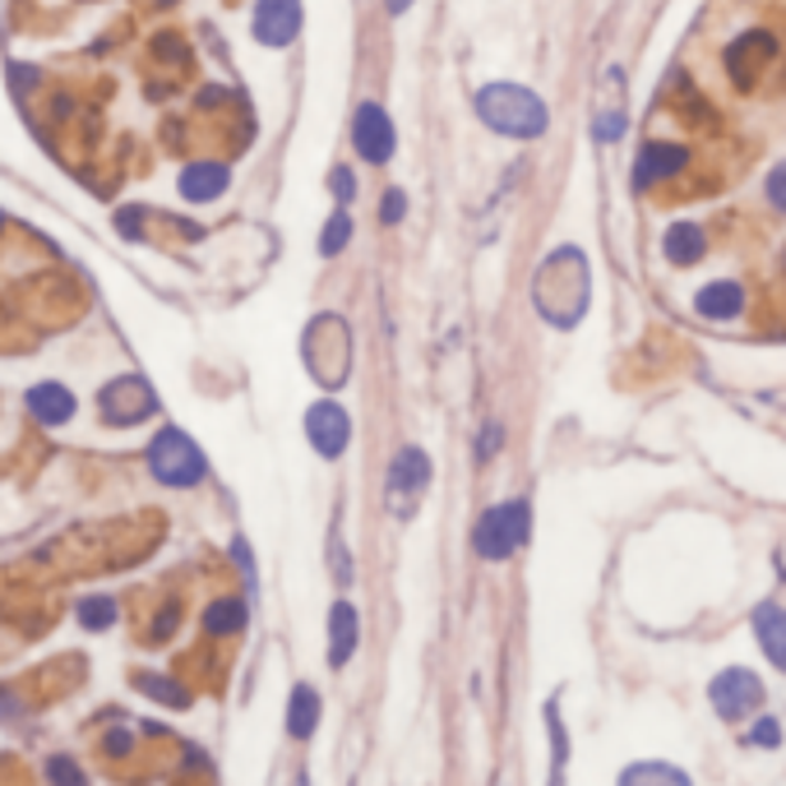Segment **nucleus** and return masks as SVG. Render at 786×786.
Wrapping results in <instances>:
<instances>
[{
	"mask_svg": "<svg viewBox=\"0 0 786 786\" xmlns=\"http://www.w3.org/2000/svg\"><path fill=\"white\" fill-rule=\"evenodd\" d=\"M477 116L505 139H537L546 135V102L523 84H486L477 93Z\"/></svg>",
	"mask_w": 786,
	"mask_h": 786,
	"instance_id": "obj_1",
	"label": "nucleus"
},
{
	"mask_svg": "<svg viewBox=\"0 0 786 786\" xmlns=\"http://www.w3.org/2000/svg\"><path fill=\"white\" fill-rule=\"evenodd\" d=\"M148 472H153V477L163 482V486L186 490V486H199V482H204L208 463H204L199 444H195L186 431L167 426V431H157L153 444H148Z\"/></svg>",
	"mask_w": 786,
	"mask_h": 786,
	"instance_id": "obj_2",
	"label": "nucleus"
},
{
	"mask_svg": "<svg viewBox=\"0 0 786 786\" xmlns=\"http://www.w3.org/2000/svg\"><path fill=\"white\" fill-rule=\"evenodd\" d=\"M532 532V505L528 500H505L482 514L477 523V556L486 560H509L514 550Z\"/></svg>",
	"mask_w": 786,
	"mask_h": 786,
	"instance_id": "obj_3",
	"label": "nucleus"
},
{
	"mask_svg": "<svg viewBox=\"0 0 786 786\" xmlns=\"http://www.w3.org/2000/svg\"><path fill=\"white\" fill-rule=\"evenodd\" d=\"M707 699H713L717 717L745 722L749 713H758V703H764V680H758L754 671H745V666H726L722 675H713Z\"/></svg>",
	"mask_w": 786,
	"mask_h": 786,
	"instance_id": "obj_4",
	"label": "nucleus"
},
{
	"mask_svg": "<svg viewBox=\"0 0 786 786\" xmlns=\"http://www.w3.org/2000/svg\"><path fill=\"white\" fill-rule=\"evenodd\" d=\"M97 412H102V422H107V426H135V422H144V416L157 412V399H153L148 380L121 375V380H112L107 389L97 393Z\"/></svg>",
	"mask_w": 786,
	"mask_h": 786,
	"instance_id": "obj_5",
	"label": "nucleus"
},
{
	"mask_svg": "<svg viewBox=\"0 0 786 786\" xmlns=\"http://www.w3.org/2000/svg\"><path fill=\"white\" fill-rule=\"evenodd\" d=\"M426 486H431V458H426V449H403L399 458H393V467H389V505H393V514L407 518L416 509V500L426 495Z\"/></svg>",
	"mask_w": 786,
	"mask_h": 786,
	"instance_id": "obj_6",
	"label": "nucleus"
},
{
	"mask_svg": "<svg viewBox=\"0 0 786 786\" xmlns=\"http://www.w3.org/2000/svg\"><path fill=\"white\" fill-rule=\"evenodd\" d=\"M306 435H310V444L324 458H343L348 444H352V416L338 407L333 399H320L306 412Z\"/></svg>",
	"mask_w": 786,
	"mask_h": 786,
	"instance_id": "obj_7",
	"label": "nucleus"
},
{
	"mask_svg": "<svg viewBox=\"0 0 786 786\" xmlns=\"http://www.w3.org/2000/svg\"><path fill=\"white\" fill-rule=\"evenodd\" d=\"M352 144H356V153L365 157V163H389L393 157V121H389V112L380 107V102H361L356 107V116H352Z\"/></svg>",
	"mask_w": 786,
	"mask_h": 786,
	"instance_id": "obj_8",
	"label": "nucleus"
},
{
	"mask_svg": "<svg viewBox=\"0 0 786 786\" xmlns=\"http://www.w3.org/2000/svg\"><path fill=\"white\" fill-rule=\"evenodd\" d=\"M301 33V0H259L255 6V38L265 46H287Z\"/></svg>",
	"mask_w": 786,
	"mask_h": 786,
	"instance_id": "obj_9",
	"label": "nucleus"
},
{
	"mask_svg": "<svg viewBox=\"0 0 786 786\" xmlns=\"http://www.w3.org/2000/svg\"><path fill=\"white\" fill-rule=\"evenodd\" d=\"M777 56V42L768 38V33H745V38H736L726 46V70H731V79L745 89V84H754V70L758 65H768Z\"/></svg>",
	"mask_w": 786,
	"mask_h": 786,
	"instance_id": "obj_10",
	"label": "nucleus"
},
{
	"mask_svg": "<svg viewBox=\"0 0 786 786\" xmlns=\"http://www.w3.org/2000/svg\"><path fill=\"white\" fill-rule=\"evenodd\" d=\"M685 163H690V153L680 144H643L639 163H634V190L643 195L652 180H666L675 172H685Z\"/></svg>",
	"mask_w": 786,
	"mask_h": 786,
	"instance_id": "obj_11",
	"label": "nucleus"
},
{
	"mask_svg": "<svg viewBox=\"0 0 786 786\" xmlns=\"http://www.w3.org/2000/svg\"><path fill=\"white\" fill-rule=\"evenodd\" d=\"M694 310L703 314V320H736V314L745 310V287L731 282V278L707 282L703 292L694 297Z\"/></svg>",
	"mask_w": 786,
	"mask_h": 786,
	"instance_id": "obj_12",
	"label": "nucleus"
},
{
	"mask_svg": "<svg viewBox=\"0 0 786 786\" xmlns=\"http://www.w3.org/2000/svg\"><path fill=\"white\" fill-rule=\"evenodd\" d=\"M227 180H231V172L223 163H190L180 172V195L190 204H214L227 190Z\"/></svg>",
	"mask_w": 786,
	"mask_h": 786,
	"instance_id": "obj_13",
	"label": "nucleus"
},
{
	"mask_svg": "<svg viewBox=\"0 0 786 786\" xmlns=\"http://www.w3.org/2000/svg\"><path fill=\"white\" fill-rule=\"evenodd\" d=\"M29 412L38 416L42 426H65L70 416H74V393L65 384H33L29 389Z\"/></svg>",
	"mask_w": 786,
	"mask_h": 786,
	"instance_id": "obj_14",
	"label": "nucleus"
},
{
	"mask_svg": "<svg viewBox=\"0 0 786 786\" xmlns=\"http://www.w3.org/2000/svg\"><path fill=\"white\" fill-rule=\"evenodd\" d=\"M356 611L348 607V601H333L329 611V666H348L352 652H356Z\"/></svg>",
	"mask_w": 786,
	"mask_h": 786,
	"instance_id": "obj_15",
	"label": "nucleus"
},
{
	"mask_svg": "<svg viewBox=\"0 0 786 786\" xmlns=\"http://www.w3.org/2000/svg\"><path fill=\"white\" fill-rule=\"evenodd\" d=\"M707 250V236L699 223H671L666 236H662V255L671 259V265H699Z\"/></svg>",
	"mask_w": 786,
	"mask_h": 786,
	"instance_id": "obj_16",
	"label": "nucleus"
},
{
	"mask_svg": "<svg viewBox=\"0 0 786 786\" xmlns=\"http://www.w3.org/2000/svg\"><path fill=\"white\" fill-rule=\"evenodd\" d=\"M754 634H758V648L768 652V662L777 671H786V611L782 607H758L754 611Z\"/></svg>",
	"mask_w": 786,
	"mask_h": 786,
	"instance_id": "obj_17",
	"label": "nucleus"
},
{
	"mask_svg": "<svg viewBox=\"0 0 786 786\" xmlns=\"http://www.w3.org/2000/svg\"><path fill=\"white\" fill-rule=\"evenodd\" d=\"M314 726H320V694L310 685H297L292 703H287V731H292L297 741H306V736H314Z\"/></svg>",
	"mask_w": 786,
	"mask_h": 786,
	"instance_id": "obj_18",
	"label": "nucleus"
},
{
	"mask_svg": "<svg viewBox=\"0 0 786 786\" xmlns=\"http://www.w3.org/2000/svg\"><path fill=\"white\" fill-rule=\"evenodd\" d=\"M241 624H246V601L241 597H223V601H214V607L204 611L208 634H236Z\"/></svg>",
	"mask_w": 786,
	"mask_h": 786,
	"instance_id": "obj_19",
	"label": "nucleus"
},
{
	"mask_svg": "<svg viewBox=\"0 0 786 786\" xmlns=\"http://www.w3.org/2000/svg\"><path fill=\"white\" fill-rule=\"evenodd\" d=\"M352 241V218H348V208H338V214L324 223V231H320V255H338Z\"/></svg>",
	"mask_w": 786,
	"mask_h": 786,
	"instance_id": "obj_20",
	"label": "nucleus"
},
{
	"mask_svg": "<svg viewBox=\"0 0 786 786\" xmlns=\"http://www.w3.org/2000/svg\"><path fill=\"white\" fill-rule=\"evenodd\" d=\"M116 620V601L112 597H84L79 601V624L84 629H107Z\"/></svg>",
	"mask_w": 786,
	"mask_h": 786,
	"instance_id": "obj_21",
	"label": "nucleus"
},
{
	"mask_svg": "<svg viewBox=\"0 0 786 786\" xmlns=\"http://www.w3.org/2000/svg\"><path fill=\"white\" fill-rule=\"evenodd\" d=\"M620 782H685V773L671 764H634L620 773Z\"/></svg>",
	"mask_w": 786,
	"mask_h": 786,
	"instance_id": "obj_22",
	"label": "nucleus"
},
{
	"mask_svg": "<svg viewBox=\"0 0 786 786\" xmlns=\"http://www.w3.org/2000/svg\"><path fill=\"white\" fill-rule=\"evenodd\" d=\"M749 745H758V749H777V745H782V726H777L773 717L754 722V731H749Z\"/></svg>",
	"mask_w": 786,
	"mask_h": 786,
	"instance_id": "obj_23",
	"label": "nucleus"
},
{
	"mask_svg": "<svg viewBox=\"0 0 786 786\" xmlns=\"http://www.w3.org/2000/svg\"><path fill=\"white\" fill-rule=\"evenodd\" d=\"M329 190L338 195V208H348V204L356 199V180H352V172H348V167H338V172L329 176Z\"/></svg>",
	"mask_w": 786,
	"mask_h": 786,
	"instance_id": "obj_24",
	"label": "nucleus"
},
{
	"mask_svg": "<svg viewBox=\"0 0 786 786\" xmlns=\"http://www.w3.org/2000/svg\"><path fill=\"white\" fill-rule=\"evenodd\" d=\"M768 204L786 214V163H777V167L768 172Z\"/></svg>",
	"mask_w": 786,
	"mask_h": 786,
	"instance_id": "obj_25",
	"label": "nucleus"
},
{
	"mask_svg": "<svg viewBox=\"0 0 786 786\" xmlns=\"http://www.w3.org/2000/svg\"><path fill=\"white\" fill-rule=\"evenodd\" d=\"M403 214H407V195H403V190H389V195H384V223H389V227L403 223Z\"/></svg>",
	"mask_w": 786,
	"mask_h": 786,
	"instance_id": "obj_26",
	"label": "nucleus"
},
{
	"mask_svg": "<svg viewBox=\"0 0 786 786\" xmlns=\"http://www.w3.org/2000/svg\"><path fill=\"white\" fill-rule=\"evenodd\" d=\"M592 130H597V139H607V144H611V139H620L624 116H620V112H611V116H597V125H592Z\"/></svg>",
	"mask_w": 786,
	"mask_h": 786,
	"instance_id": "obj_27",
	"label": "nucleus"
},
{
	"mask_svg": "<svg viewBox=\"0 0 786 786\" xmlns=\"http://www.w3.org/2000/svg\"><path fill=\"white\" fill-rule=\"evenodd\" d=\"M144 685H148V694H153V699H176L167 680H144ZM176 703H180V699H176Z\"/></svg>",
	"mask_w": 786,
	"mask_h": 786,
	"instance_id": "obj_28",
	"label": "nucleus"
},
{
	"mask_svg": "<svg viewBox=\"0 0 786 786\" xmlns=\"http://www.w3.org/2000/svg\"><path fill=\"white\" fill-rule=\"evenodd\" d=\"M495 449H500V431L490 426V435H482V454H495Z\"/></svg>",
	"mask_w": 786,
	"mask_h": 786,
	"instance_id": "obj_29",
	"label": "nucleus"
},
{
	"mask_svg": "<svg viewBox=\"0 0 786 786\" xmlns=\"http://www.w3.org/2000/svg\"><path fill=\"white\" fill-rule=\"evenodd\" d=\"M407 6H412V0H384V10H389V14H403Z\"/></svg>",
	"mask_w": 786,
	"mask_h": 786,
	"instance_id": "obj_30",
	"label": "nucleus"
}]
</instances>
